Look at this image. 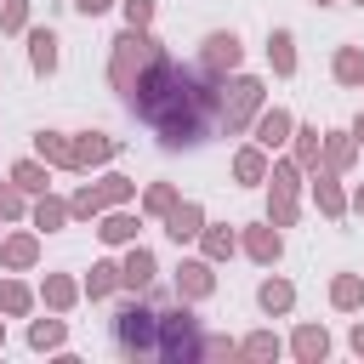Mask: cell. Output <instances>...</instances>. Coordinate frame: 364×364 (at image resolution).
<instances>
[{"mask_svg": "<svg viewBox=\"0 0 364 364\" xmlns=\"http://www.w3.org/2000/svg\"><path fill=\"white\" fill-rule=\"evenodd\" d=\"M0 347H6V313H0Z\"/></svg>", "mask_w": 364, "mask_h": 364, "instance_id": "cell-45", "label": "cell"}, {"mask_svg": "<svg viewBox=\"0 0 364 364\" xmlns=\"http://www.w3.org/2000/svg\"><path fill=\"white\" fill-rule=\"evenodd\" d=\"M154 279H159V262H154V250L136 239V245H125V256H119V290L125 296H148L154 290Z\"/></svg>", "mask_w": 364, "mask_h": 364, "instance_id": "cell-8", "label": "cell"}, {"mask_svg": "<svg viewBox=\"0 0 364 364\" xmlns=\"http://www.w3.org/2000/svg\"><path fill=\"white\" fill-rule=\"evenodd\" d=\"M233 250H239V233H233L228 222H210V216H205V228H199V256H205V262H228Z\"/></svg>", "mask_w": 364, "mask_h": 364, "instance_id": "cell-26", "label": "cell"}, {"mask_svg": "<svg viewBox=\"0 0 364 364\" xmlns=\"http://www.w3.org/2000/svg\"><path fill=\"white\" fill-rule=\"evenodd\" d=\"M114 159H119V136H108V131H80V136H74V176L102 171V165H114Z\"/></svg>", "mask_w": 364, "mask_h": 364, "instance_id": "cell-9", "label": "cell"}, {"mask_svg": "<svg viewBox=\"0 0 364 364\" xmlns=\"http://www.w3.org/2000/svg\"><path fill=\"white\" fill-rule=\"evenodd\" d=\"M108 85L119 102L154 131L165 154L205 148L222 125V80H210L199 63L171 57L154 28H119L108 46Z\"/></svg>", "mask_w": 364, "mask_h": 364, "instance_id": "cell-1", "label": "cell"}, {"mask_svg": "<svg viewBox=\"0 0 364 364\" xmlns=\"http://www.w3.org/2000/svg\"><path fill=\"white\" fill-rule=\"evenodd\" d=\"M102 210H108V205H102V193H97L91 182H80V188L68 193V222H85V228H91Z\"/></svg>", "mask_w": 364, "mask_h": 364, "instance_id": "cell-32", "label": "cell"}, {"mask_svg": "<svg viewBox=\"0 0 364 364\" xmlns=\"http://www.w3.org/2000/svg\"><path fill=\"white\" fill-rule=\"evenodd\" d=\"M347 210H358V216H364V182H358V188L347 193Z\"/></svg>", "mask_w": 364, "mask_h": 364, "instance_id": "cell-43", "label": "cell"}, {"mask_svg": "<svg viewBox=\"0 0 364 364\" xmlns=\"http://www.w3.org/2000/svg\"><path fill=\"white\" fill-rule=\"evenodd\" d=\"M68 347V318L51 313V318H28V353H63Z\"/></svg>", "mask_w": 364, "mask_h": 364, "instance_id": "cell-23", "label": "cell"}, {"mask_svg": "<svg viewBox=\"0 0 364 364\" xmlns=\"http://www.w3.org/2000/svg\"><path fill=\"white\" fill-rule=\"evenodd\" d=\"M136 233H142V210H131V205H108V210L97 216V239L114 245V250L136 245Z\"/></svg>", "mask_w": 364, "mask_h": 364, "instance_id": "cell-11", "label": "cell"}, {"mask_svg": "<svg viewBox=\"0 0 364 364\" xmlns=\"http://www.w3.org/2000/svg\"><path fill=\"white\" fill-rule=\"evenodd\" d=\"M28 6L34 0H0V34H23L28 28Z\"/></svg>", "mask_w": 364, "mask_h": 364, "instance_id": "cell-39", "label": "cell"}, {"mask_svg": "<svg viewBox=\"0 0 364 364\" xmlns=\"http://www.w3.org/2000/svg\"><path fill=\"white\" fill-rule=\"evenodd\" d=\"M210 80H228V74H239L245 68V40L233 34V28H210L205 40H199V57H193Z\"/></svg>", "mask_w": 364, "mask_h": 364, "instance_id": "cell-5", "label": "cell"}, {"mask_svg": "<svg viewBox=\"0 0 364 364\" xmlns=\"http://www.w3.org/2000/svg\"><path fill=\"white\" fill-rule=\"evenodd\" d=\"M347 347H353V358H364V318L347 330Z\"/></svg>", "mask_w": 364, "mask_h": 364, "instance_id": "cell-42", "label": "cell"}, {"mask_svg": "<svg viewBox=\"0 0 364 364\" xmlns=\"http://www.w3.org/2000/svg\"><path fill=\"white\" fill-rule=\"evenodd\" d=\"M330 80L347 85V91H364V46L358 40H341L336 57H330Z\"/></svg>", "mask_w": 364, "mask_h": 364, "instance_id": "cell-20", "label": "cell"}, {"mask_svg": "<svg viewBox=\"0 0 364 364\" xmlns=\"http://www.w3.org/2000/svg\"><path fill=\"white\" fill-rule=\"evenodd\" d=\"M176 199H182V193H176V182H148V188H142V193H136V210H142V216H154V222H159V216H165V210H171V205H176Z\"/></svg>", "mask_w": 364, "mask_h": 364, "instance_id": "cell-33", "label": "cell"}, {"mask_svg": "<svg viewBox=\"0 0 364 364\" xmlns=\"http://www.w3.org/2000/svg\"><path fill=\"white\" fill-rule=\"evenodd\" d=\"M6 176H11V182H17L23 193H28V199L51 188V165H46L40 154H28V159H11V171H6Z\"/></svg>", "mask_w": 364, "mask_h": 364, "instance_id": "cell-28", "label": "cell"}, {"mask_svg": "<svg viewBox=\"0 0 364 364\" xmlns=\"http://www.w3.org/2000/svg\"><path fill=\"white\" fill-rule=\"evenodd\" d=\"M347 131H353V142L364 148V114H353V125H347Z\"/></svg>", "mask_w": 364, "mask_h": 364, "instance_id": "cell-44", "label": "cell"}, {"mask_svg": "<svg viewBox=\"0 0 364 364\" xmlns=\"http://www.w3.org/2000/svg\"><path fill=\"white\" fill-rule=\"evenodd\" d=\"M205 358H239V341L233 336H205Z\"/></svg>", "mask_w": 364, "mask_h": 364, "instance_id": "cell-40", "label": "cell"}, {"mask_svg": "<svg viewBox=\"0 0 364 364\" xmlns=\"http://www.w3.org/2000/svg\"><path fill=\"white\" fill-rule=\"evenodd\" d=\"M267 68H273L279 80L296 74V34H290V28H267Z\"/></svg>", "mask_w": 364, "mask_h": 364, "instance_id": "cell-29", "label": "cell"}, {"mask_svg": "<svg viewBox=\"0 0 364 364\" xmlns=\"http://www.w3.org/2000/svg\"><path fill=\"white\" fill-rule=\"evenodd\" d=\"M23 34H28V68H34L40 80H51L57 63H63V40H57V28H23Z\"/></svg>", "mask_w": 364, "mask_h": 364, "instance_id": "cell-15", "label": "cell"}, {"mask_svg": "<svg viewBox=\"0 0 364 364\" xmlns=\"http://www.w3.org/2000/svg\"><path fill=\"white\" fill-rule=\"evenodd\" d=\"M114 330V353L119 358H154V341H159V313L142 301V296H125L108 318Z\"/></svg>", "mask_w": 364, "mask_h": 364, "instance_id": "cell-3", "label": "cell"}, {"mask_svg": "<svg viewBox=\"0 0 364 364\" xmlns=\"http://www.w3.org/2000/svg\"><path fill=\"white\" fill-rule=\"evenodd\" d=\"M23 216H28V193L6 176V182H0V222H23Z\"/></svg>", "mask_w": 364, "mask_h": 364, "instance_id": "cell-37", "label": "cell"}, {"mask_svg": "<svg viewBox=\"0 0 364 364\" xmlns=\"http://www.w3.org/2000/svg\"><path fill=\"white\" fill-rule=\"evenodd\" d=\"M114 6H119V0H74L80 17H102V11H114Z\"/></svg>", "mask_w": 364, "mask_h": 364, "instance_id": "cell-41", "label": "cell"}, {"mask_svg": "<svg viewBox=\"0 0 364 364\" xmlns=\"http://www.w3.org/2000/svg\"><path fill=\"white\" fill-rule=\"evenodd\" d=\"M34 301H40V296H34L23 279H0V313H6V318H28Z\"/></svg>", "mask_w": 364, "mask_h": 364, "instance_id": "cell-31", "label": "cell"}, {"mask_svg": "<svg viewBox=\"0 0 364 364\" xmlns=\"http://www.w3.org/2000/svg\"><path fill=\"white\" fill-rule=\"evenodd\" d=\"M267 165H273L267 148H256V142L233 148V182H239V188H262V182H267Z\"/></svg>", "mask_w": 364, "mask_h": 364, "instance_id": "cell-21", "label": "cell"}, {"mask_svg": "<svg viewBox=\"0 0 364 364\" xmlns=\"http://www.w3.org/2000/svg\"><path fill=\"white\" fill-rule=\"evenodd\" d=\"M159 222H165V233H171L176 245H193V239H199V228H205V205H199V199H176Z\"/></svg>", "mask_w": 364, "mask_h": 364, "instance_id": "cell-16", "label": "cell"}, {"mask_svg": "<svg viewBox=\"0 0 364 364\" xmlns=\"http://www.w3.org/2000/svg\"><path fill=\"white\" fill-rule=\"evenodd\" d=\"M296 216H301V193L267 188V222H273V228H296Z\"/></svg>", "mask_w": 364, "mask_h": 364, "instance_id": "cell-36", "label": "cell"}, {"mask_svg": "<svg viewBox=\"0 0 364 364\" xmlns=\"http://www.w3.org/2000/svg\"><path fill=\"white\" fill-rule=\"evenodd\" d=\"M91 188L102 193V205H131V199H136V182H131L125 171H102Z\"/></svg>", "mask_w": 364, "mask_h": 364, "instance_id": "cell-34", "label": "cell"}, {"mask_svg": "<svg viewBox=\"0 0 364 364\" xmlns=\"http://www.w3.org/2000/svg\"><path fill=\"white\" fill-rule=\"evenodd\" d=\"M176 296H182V301H210V296H216V262L182 256V267H176Z\"/></svg>", "mask_w": 364, "mask_h": 364, "instance_id": "cell-12", "label": "cell"}, {"mask_svg": "<svg viewBox=\"0 0 364 364\" xmlns=\"http://www.w3.org/2000/svg\"><path fill=\"white\" fill-rule=\"evenodd\" d=\"M290 159H296L301 171H318V159H324V131L296 119V131H290Z\"/></svg>", "mask_w": 364, "mask_h": 364, "instance_id": "cell-24", "label": "cell"}, {"mask_svg": "<svg viewBox=\"0 0 364 364\" xmlns=\"http://www.w3.org/2000/svg\"><path fill=\"white\" fill-rule=\"evenodd\" d=\"M28 228H34V233H63V228H68V199H57L51 188L34 193V199H28Z\"/></svg>", "mask_w": 364, "mask_h": 364, "instance_id": "cell-17", "label": "cell"}, {"mask_svg": "<svg viewBox=\"0 0 364 364\" xmlns=\"http://www.w3.org/2000/svg\"><path fill=\"white\" fill-rule=\"evenodd\" d=\"M324 171H336V176H347L353 165H358V142H353V131H324V159H318Z\"/></svg>", "mask_w": 364, "mask_h": 364, "instance_id": "cell-25", "label": "cell"}, {"mask_svg": "<svg viewBox=\"0 0 364 364\" xmlns=\"http://www.w3.org/2000/svg\"><path fill=\"white\" fill-rule=\"evenodd\" d=\"M256 307H262L267 318H284V313H296V284H290L284 273H267V279L256 284Z\"/></svg>", "mask_w": 364, "mask_h": 364, "instance_id": "cell-19", "label": "cell"}, {"mask_svg": "<svg viewBox=\"0 0 364 364\" xmlns=\"http://www.w3.org/2000/svg\"><path fill=\"white\" fill-rule=\"evenodd\" d=\"M154 11H159V0H119L125 28H154Z\"/></svg>", "mask_w": 364, "mask_h": 364, "instance_id": "cell-38", "label": "cell"}, {"mask_svg": "<svg viewBox=\"0 0 364 364\" xmlns=\"http://www.w3.org/2000/svg\"><path fill=\"white\" fill-rule=\"evenodd\" d=\"M313 6H341V0H313Z\"/></svg>", "mask_w": 364, "mask_h": 364, "instance_id": "cell-46", "label": "cell"}, {"mask_svg": "<svg viewBox=\"0 0 364 364\" xmlns=\"http://www.w3.org/2000/svg\"><path fill=\"white\" fill-rule=\"evenodd\" d=\"M279 353H284V341H279L273 330H250V336L239 341V358H256V364H273Z\"/></svg>", "mask_w": 364, "mask_h": 364, "instance_id": "cell-35", "label": "cell"}, {"mask_svg": "<svg viewBox=\"0 0 364 364\" xmlns=\"http://www.w3.org/2000/svg\"><path fill=\"white\" fill-rule=\"evenodd\" d=\"M154 358H165V364H199V358H205V324H199L193 301H182V296H176V307H165V313H159Z\"/></svg>", "mask_w": 364, "mask_h": 364, "instance_id": "cell-2", "label": "cell"}, {"mask_svg": "<svg viewBox=\"0 0 364 364\" xmlns=\"http://www.w3.org/2000/svg\"><path fill=\"white\" fill-rule=\"evenodd\" d=\"M239 250H245L256 267H279V256H284V228H273L267 216H262V222H245V228H239Z\"/></svg>", "mask_w": 364, "mask_h": 364, "instance_id": "cell-7", "label": "cell"}, {"mask_svg": "<svg viewBox=\"0 0 364 364\" xmlns=\"http://www.w3.org/2000/svg\"><path fill=\"white\" fill-rule=\"evenodd\" d=\"M330 347H336V341H330V330H324V324H313V318H301V324L290 330V358H296V364H324V358H330Z\"/></svg>", "mask_w": 364, "mask_h": 364, "instance_id": "cell-13", "label": "cell"}, {"mask_svg": "<svg viewBox=\"0 0 364 364\" xmlns=\"http://www.w3.org/2000/svg\"><path fill=\"white\" fill-rule=\"evenodd\" d=\"M290 131H296V114H290L284 102H273V108L262 102V114L250 119V131H245V136H250L256 148H267V154H279V148H290Z\"/></svg>", "mask_w": 364, "mask_h": 364, "instance_id": "cell-6", "label": "cell"}, {"mask_svg": "<svg viewBox=\"0 0 364 364\" xmlns=\"http://www.w3.org/2000/svg\"><path fill=\"white\" fill-rule=\"evenodd\" d=\"M330 307L336 313H364V273H336L330 279Z\"/></svg>", "mask_w": 364, "mask_h": 364, "instance_id": "cell-30", "label": "cell"}, {"mask_svg": "<svg viewBox=\"0 0 364 364\" xmlns=\"http://www.w3.org/2000/svg\"><path fill=\"white\" fill-rule=\"evenodd\" d=\"M80 296H85V301H108V296H119V262H114V256L91 262V273H85Z\"/></svg>", "mask_w": 364, "mask_h": 364, "instance_id": "cell-27", "label": "cell"}, {"mask_svg": "<svg viewBox=\"0 0 364 364\" xmlns=\"http://www.w3.org/2000/svg\"><path fill=\"white\" fill-rule=\"evenodd\" d=\"M34 154H40L51 171H74V136H68V131H51V125L34 131Z\"/></svg>", "mask_w": 364, "mask_h": 364, "instance_id": "cell-22", "label": "cell"}, {"mask_svg": "<svg viewBox=\"0 0 364 364\" xmlns=\"http://www.w3.org/2000/svg\"><path fill=\"white\" fill-rule=\"evenodd\" d=\"M347 6H364V0H347Z\"/></svg>", "mask_w": 364, "mask_h": 364, "instance_id": "cell-47", "label": "cell"}, {"mask_svg": "<svg viewBox=\"0 0 364 364\" xmlns=\"http://www.w3.org/2000/svg\"><path fill=\"white\" fill-rule=\"evenodd\" d=\"M262 102H267V80L262 74H228L222 80V125L216 131H228V136H245L250 131V119L262 114Z\"/></svg>", "mask_w": 364, "mask_h": 364, "instance_id": "cell-4", "label": "cell"}, {"mask_svg": "<svg viewBox=\"0 0 364 364\" xmlns=\"http://www.w3.org/2000/svg\"><path fill=\"white\" fill-rule=\"evenodd\" d=\"M34 296L46 301V313H74V307L85 301V296H80V279H68V273H46Z\"/></svg>", "mask_w": 364, "mask_h": 364, "instance_id": "cell-18", "label": "cell"}, {"mask_svg": "<svg viewBox=\"0 0 364 364\" xmlns=\"http://www.w3.org/2000/svg\"><path fill=\"white\" fill-rule=\"evenodd\" d=\"M34 262H40V233L34 228H17V233L0 239V267L6 273H28Z\"/></svg>", "mask_w": 364, "mask_h": 364, "instance_id": "cell-14", "label": "cell"}, {"mask_svg": "<svg viewBox=\"0 0 364 364\" xmlns=\"http://www.w3.org/2000/svg\"><path fill=\"white\" fill-rule=\"evenodd\" d=\"M307 188H313V210L324 216V222H341L347 216V188H341V176L336 171H307Z\"/></svg>", "mask_w": 364, "mask_h": 364, "instance_id": "cell-10", "label": "cell"}]
</instances>
